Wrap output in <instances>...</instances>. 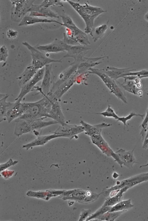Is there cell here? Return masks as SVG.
Here are the masks:
<instances>
[{
    "label": "cell",
    "instance_id": "6da1fadb",
    "mask_svg": "<svg viewBox=\"0 0 148 221\" xmlns=\"http://www.w3.org/2000/svg\"><path fill=\"white\" fill-rule=\"evenodd\" d=\"M22 103L23 112L18 118L24 120L29 125L37 119L49 117L51 102L47 96L37 101Z\"/></svg>",
    "mask_w": 148,
    "mask_h": 221
},
{
    "label": "cell",
    "instance_id": "7a4b0ae2",
    "mask_svg": "<svg viewBox=\"0 0 148 221\" xmlns=\"http://www.w3.org/2000/svg\"><path fill=\"white\" fill-rule=\"evenodd\" d=\"M84 20L86 24L84 29L86 34L90 33L94 27L95 19L101 13L106 12L101 8L90 5L85 3L84 5L70 0H66Z\"/></svg>",
    "mask_w": 148,
    "mask_h": 221
},
{
    "label": "cell",
    "instance_id": "3957f363",
    "mask_svg": "<svg viewBox=\"0 0 148 221\" xmlns=\"http://www.w3.org/2000/svg\"><path fill=\"white\" fill-rule=\"evenodd\" d=\"M22 44L26 46L31 52L32 61L31 64L39 70L46 65L53 62H62V60H55L49 57L46 53L41 51L32 47L28 43L25 42Z\"/></svg>",
    "mask_w": 148,
    "mask_h": 221
},
{
    "label": "cell",
    "instance_id": "277c9868",
    "mask_svg": "<svg viewBox=\"0 0 148 221\" xmlns=\"http://www.w3.org/2000/svg\"><path fill=\"white\" fill-rule=\"evenodd\" d=\"M88 73H92L98 75L102 80L110 92L115 95L119 99L124 103H127L126 98L123 92L112 79L107 75L102 72L100 69L92 68H89Z\"/></svg>",
    "mask_w": 148,
    "mask_h": 221
},
{
    "label": "cell",
    "instance_id": "5b68a950",
    "mask_svg": "<svg viewBox=\"0 0 148 221\" xmlns=\"http://www.w3.org/2000/svg\"><path fill=\"white\" fill-rule=\"evenodd\" d=\"M11 18L14 21L20 22L28 12L35 0H11Z\"/></svg>",
    "mask_w": 148,
    "mask_h": 221
},
{
    "label": "cell",
    "instance_id": "8992f818",
    "mask_svg": "<svg viewBox=\"0 0 148 221\" xmlns=\"http://www.w3.org/2000/svg\"><path fill=\"white\" fill-rule=\"evenodd\" d=\"M90 137L93 143L96 145L103 153L107 156L112 157L122 167L123 163L117 155L114 152L104 139L101 135V132L93 134Z\"/></svg>",
    "mask_w": 148,
    "mask_h": 221
},
{
    "label": "cell",
    "instance_id": "52a82bcc",
    "mask_svg": "<svg viewBox=\"0 0 148 221\" xmlns=\"http://www.w3.org/2000/svg\"><path fill=\"white\" fill-rule=\"evenodd\" d=\"M54 77L52 70V64H50L46 65L45 66L44 75L40 86L34 87L33 90L35 89L41 93L43 97L45 96L50 91L51 86L54 82Z\"/></svg>",
    "mask_w": 148,
    "mask_h": 221
},
{
    "label": "cell",
    "instance_id": "ba28073f",
    "mask_svg": "<svg viewBox=\"0 0 148 221\" xmlns=\"http://www.w3.org/2000/svg\"><path fill=\"white\" fill-rule=\"evenodd\" d=\"M66 35L78 42L80 45L89 47L90 43L86 34L79 29L74 23L65 25Z\"/></svg>",
    "mask_w": 148,
    "mask_h": 221
},
{
    "label": "cell",
    "instance_id": "9c48e42d",
    "mask_svg": "<svg viewBox=\"0 0 148 221\" xmlns=\"http://www.w3.org/2000/svg\"><path fill=\"white\" fill-rule=\"evenodd\" d=\"M90 48L89 47L82 45H68L66 51L67 53L62 58L68 57L75 59L74 62L79 63L85 61L87 59L84 55L89 51Z\"/></svg>",
    "mask_w": 148,
    "mask_h": 221
},
{
    "label": "cell",
    "instance_id": "30bf717a",
    "mask_svg": "<svg viewBox=\"0 0 148 221\" xmlns=\"http://www.w3.org/2000/svg\"><path fill=\"white\" fill-rule=\"evenodd\" d=\"M45 67L38 70L33 77L25 85L21 88V91L15 100L22 101L23 98L28 93L32 91L35 85L42 80L44 75Z\"/></svg>",
    "mask_w": 148,
    "mask_h": 221
},
{
    "label": "cell",
    "instance_id": "8fae6325",
    "mask_svg": "<svg viewBox=\"0 0 148 221\" xmlns=\"http://www.w3.org/2000/svg\"><path fill=\"white\" fill-rule=\"evenodd\" d=\"M84 131V128L82 125H69L66 123L59 126L53 133L72 139L75 136H77V135Z\"/></svg>",
    "mask_w": 148,
    "mask_h": 221
},
{
    "label": "cell",
    "instance_id": "7c38bea8",
    "mask_svg": "<svg viewBox=\"0 0 148 221\" xmlns=\"http://www.w3.org/2000/svg\"><path fill=\"white\" fill-rule=\"evenodd\" d=\"M68 45L63 40L56 38L50 44L45 45L38 44L34 47L41 51L48 53L65 51L66 50Z\"/></svg>",
    "mask_w": 148,
    "mask_h": 221
},
{
    "label": "cell",
    "instance_id": "4fadbf2b",
    "mask_svg": "<svg viewBox=\"0 0 148 221\" xmlns=\"http://www.w3.org/2000/svg\"><path fill=\"white\" fill-rule=\"evenodd\" d=\"M46 118H40L34 121L29 125L25 133H32L37 136L41 135L42 129L43 128L58 123L57 121L53 120L44 121L43 120Z\"/></svg>",
    "mask_w": 148,
    "mask_h": 221
},
{
    "label": "cell",
    "instance_id": "5bb4252c",
    "mask_svg": "<svg viewBox=\"0 0 148 221\" xmlns=\"http://www.w3.org/2000/svg\"><path fill=\"white\" fill-rule=\"evenodd\" d=\"M51 105L49 113V117L63 125L65 122V118L62 112L60 101L57 99L51 100Z\"/></svg>",
    "mask_w": 148,
    "mask_h": 221
},
{
    "label": "cell",
    "instance_id": "9a60e30c",
    "mask_svg": "<svg viewBox=\"0 0 148 221\" xmlns=\"http://www.w3.org/2000/svg\"><path fill=\"white\" fill-rule=\"evenodd\" d=\"M136 147V146L132 150L126 151L120 148L115 152L123 165L129 169L132 168L134 163H138L136 161L133 154Z\"/></svg>",
    "mask_w": 148,
    "mask_h": 221
},
{
    "label": "cell",
    "instance_id": "2e32d148",
    "mask_svg": "<svg viewBox=\"0 0 148 221\" xmlns=\"http://www.w3.org/2000/svg\"><path fill=\"white\" fill-rule=\"evenodd\" d=\"M15 101L6 113V118L8 123L19 117L23 112V106L21 101L19 99Z\"/></svg>",
    "mask_w": 148,
    "mask_h": 221
},
{
    "label": "cell",
    "instance_id": "e0dca14e",
    "mask_svg": "<svg viewBox=\"0 0 148 221\" xmlns=\"http://www.w3.org/2000/svg\"><path fill=\"white\" fill-rule=\"evenodd\" d=\"M60 137H63L61 135L53 133L47 135L38 136L36 139L32 141L23 145V148H25L26 150H28L34 146L43 145L53 139Z\"/></svg>",
    "mask_w": 148,
    "mask_h": 221
},
{
    "label": "cell",
    "instance_id": "ac0fdd59",
    "mask_svg": "<svg viewBox=\"0 0 148 221\" xmlns=\"http://www.w3.org/2000/svg\"><path fill=\"white\" fill-rule=\"evenodd\" d=\"M38 70L30 64L17 78L18 84L20 88L29 81L36 73Z\"/></svg>",
    "mask_w": 148,
    "mask_h": 221
},
{
    "label": "cell",
    "instance_id": "d6986e66",
    "mask_svg": "<svg viewBox=\"0 0 148 221\" xmlns=\"http://www.w3.org/2000/svg\"><path fill=\"white\" fill-rule=\"evenodd\" d=\"M100 70L114 80L123 77L126 73L136 70L135 69H130V68H118L109 66Z\"/></svg>",
    "mask_w": 148,
    "mask_h": 221
},
{
    "label": "cell",
    "instance_id": "ffe728a7",
    "mask_svg": "<svg viewBox=\"0 0 148 221\" xmlns=\"http://www.w3.org/2000/svg\"><path fill=\"white\" fill-rule=\"evenodd\" d=\"M39 23H55L59 24L62 25V23H60L55 20L40 18L38 17L25 15L20 22L18 26H26Z\"/></svg>",
    "mask_w": 148,
    "mask_h": 221
},
{
    "label": "cell",
    "instance_id": "44dd1931",
    "mask_svg": "<svg viewBox=\"0 0 148 221\" xmlns=\"http://www.w3.org/2000/svg\"><path fill=\"white\" fill-rule=\"evenodd\" d=\"M80 123L84 128L85 133L89 136L95 133L101 132L103 128L111 125L110 124L102 123L99 124L92 125L82 120H81Z\"/></svg>",
    "mask_w": 148,
    "mask_h": 221
},
{
    "label": "cell",
    "instance_id": "7402d4cb",
    "mask_svg": "<svg viewBox=\"0 0 148 221\" xmlns=\"http://www.w3.org/2000/svg\"><path fill=\"white\" fill-rule=\"evenodd\" d=\"M8 94H0V122L6 119V114L10 107L13 104L7 101L8 97Z\"/></svg>",
    "mask_w": 148,
    "mask_h": 221
},
{
    "label": "cell",
    "instance_id": "603a6c76",
    "mask_svg": "<svg viewBox=\"0 0 148 221\" xmlns=\"http://www.w3.org/2000/svg\"><path fill=\"white\" fill-rule=\"evenodd\" d=\"M35 11L38 12L44 15L46 17L59 18V16L49 8L41 6L40 5L32 4L28 11V12Z\"/></svg>",
    "mask_w": 148,
    "mask_h": 221
},
{
    "label": "cell",
    "instance_id": "cb8c5ba5",
    "mask_svg": "<svg viewBox=\"0 0 148 221\" xmlns=\"http://www.w3.org/2000/svg\"><path fill=\"white\" fill-rule=\"evenodd\" d=\"M107 28V25L103 24L92 29L90 34L94 42L103 37Z\"/></svg>",
    "mask_w": 148,
    "mask_h": 221
},
{
    "label": "cell",
    "instance_id": "d4e9b609",
    "mask_svg": "<svg viewBox=\"0 0 148 221\" xmlns=\"http://www.w3.org/2000/svg\"><path fill=\"white\" fill-rule=\"evenodd\" d=\"M131 203V200L129 199L119 202L113 206L109 211L110 212H113L118 211L126 210L134 207Z\"/></svg>",
    "mask_w": 148,
    "mask_h": 221
},
{
    "label": "cell",
    "instance_id": "484cf974",
    "mask_svg": "<svg viewBox=\"0 0 148 221\" xmlns=\"http://www.w3.org/2000/svg\"><path fill=\"white\" fill-rule=\"evenodd\" d=\"M134 80H129L126 85L121 84V85L125 90L135 95H141L142 94V92L137 87Z\"/></svg>",
    "mask_w": 148,
    "mask_h": 221
},
{
    "label": "cell",
    "instance_id": "4316f807",
    "mask_svg": "<svg viewBox=\"0 0 148 221\" xmlns=\"http://www.w3.org/2000/svg\"><path fill=\"white\" fill-rule=\"evenodd\" d=\"M130 187L129 186H125L120 190L116 195L107 200L104 206H112L119 202L122 198L123 194Z\"/></svg>",
    "mask_w": 148,
    "mask_h": 221
},
{
    "label": "cell",
    "instance_id": "83f0119b",
    "mask_svg": "<svg viewBox=\"0 0 148 221\" xmlns=\"http://www.w3.org/2000/svg\"><path fill=\"white\" fill-rule=\"evenodd\" d=\"M62 1L59 0H45L40 5L41 6L47 8L56 5H59L61 7H63V5L61 2Z\"/></svg>",
    "mask_w": 148,
    "mask_h": 221
},
{
    "label": "cell",
    "instance_id": "f1b7e54d",
    "mask_svg": "<svg viewBox=\"0 0 148 221\" xmlns=\"http://www.w3.org/2000/svg\"><path fill=\"white\" fill-rule=\"evenodd\" d=\"M94 114L101 115L105 117H112L117 120L119 118L109 104L108 105L107 108L105 111L99 113Z\"/></svg>",
    "mask_w": 148,
    "mask_h": 221
},
{
    "label": "cell",
    "instance_id": "f546056e",
    "mask_svg": "<svg viewBox=\"0 0 148 221\" xmlns=\"http://www.w3.org/2000/svg\"><path fill=\"white\" fill-rule=\"evenodd\" d=\"M145 114H136L134 112L130 113V114L126 117H119L117 120L121 122L124 124V128H125V126H126L127 127L126 124L127 121L131 119L134 116H139L143 119L145 116Z\"/></svg>",
    "mask_w": 148,
    "mask_h": 221
},
{
    "label": "cell",
    "instance_id": "4dcf8cb0",
    "mask_svg": "<svg viewBox=\"0 0 148 221\" xmlns=\"http://www.w3.org/2000/svg\"><path fill=\"white\" fill-rule=\"evenodd\" d=\"M148 125V109L147 110L146 117L145 118L143 121L141 125V130L140 132V134L142 138L143 141L144 140L146 130Z\"/></svg>",
    "mask_w": 148,
    "mask_h": 221
},
{
    "label": "cell",
    "instance_id": "1f68e13d",
    "mask_svg": "<svg viewBox=\"0 0 148 221\" xmlns=\"http://www.w3.org/2000/svg\"><path fill=\"white\" fill-rule=\"evenodd\" d=\"M8 56V51L7 47L5 45H2L0 49V62H5Z\"/></svg>",
    "mask_w": 148,
    "mask_h": 221
},
{
    "label": "cell",
    "instance_id": "d6a6232c",
    "mask_svg": "<svg viewBox=\"0 0 148 221\" xmlns=\"http://www.w3.org/2000/svg\"><path fill=\"white\" fill-rule=\"evenodd\" d=\"M63 36L64 38L63 41L66 44L71 46L80 45L78 42L75 40L67 36L65 33H64Z\"/></svg>",
    "mask_w": 148,
    "mask_h": 221
},
{
    "label": "cell",
    "instance_id": "836d02e7",
    "mask_svg": "<svg viewBox=\"0 0 148 221\" xmlns=\"http://www.w3.org/2000/svg\"><path fill=\"white\" fill-rule=\"evenodd\" d=\"M6 34L7 37L9 38L14 39L17 36L18 32L12 29H9L7 31Z\"/></svg>",
    "mask_w": 148,
    "mask_h": 221
},
{
    "label": "cell",
    "instance_id": "e575fe53",
    "mask_svg": "<svg viewBox=\"0 0 148 221\" xmlns=\"http://www.w3.org/2000/svg\"><path fill=\"white\" fill-rule=\"evenodd\" d=\"M18 162L17 161H13L12 159H10L8 162L4 164L0 165L1 171L3 170L6 168L15 164Z\"/></svg>",
    "mask_w": 148,
    "mask_h": 221
},
{
    "label": "cell",
    "instance_id": "d590c367",
    "mask_svg": "<svg viewBox=\"0 0 148 221\" xmlns=\"http://www.w3.org/2000/svg\"><path fill=\"white\" fill-rule=\"evenodd\" d=\"M29 16L32 17L40 16L44 17H46V16L44 15L37 12L33 11L30 12L29 15Z\"/></svg>",
    "mask_w": 148,
    "mask_h": 221
},
{
    "label": "cell",
    "instance_id": "8d00e7d4",
    "mask_svg": "<svg viewBox=\"0 0 148 221\" xmlns=\"http://www.w3.org/2000/svg\"><path fill=\"white\" fill-rule=\"evenodd\" d=\"M145 18L147 21H148V12L145 14Z\"/></svg>",
    "mask_w": 148,
    "mask_h": 221
},
{
    "label": "cell",
    "instance_id": "74e56055",
    "mask_svg": "<svg viewBox=\"0 0 148 221\" xmlns=\"http://www.w3.org/2000/svg\"><path fill=\"white\" fill-rule=\"evenodd\" d=\"M147 166H148V162L146 164L140 166V168H141L143 167H146Z\"/></svg>",
    "mask_w": 148,
    "mask_h": 221
},
{
    "label": "cell",
    "instance_id": "f35d334b",
    "mask_svg": "<svg viewBox=\"0 0 148 221\" xmlns=\"http://www.w3.org/2000/svg\"><path fill=\"white\" fill-rule=\"evenodd\" d=\"M148 77V75L145 76L144 77Z\"/></svg>",
    "mask_w": 148,
    "mask_h": 221
}]
</instances>
